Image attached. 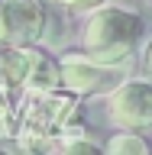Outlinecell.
I'll return each mask as SVG.
<instances>
[{
	"label": "cell",
	"mask_w": 152,
	"mask_h": 155,
	"mask_svg": "<svg viewBox=\"0 0 152 155\" xmlns=\"http://www.w3.org/2000/svg\"><path fill=\"white\" fill-rule=\"evenodd\" d=\"M104 152L110 155H149V139L136 129H117L104 142Z\"/></svg>",
	"instance_id": "ba28073f"
},
{
	"label": "cell",
	"mask_w": 152,
	"mask_h": 155,
	"mask_svg": "<svg viewBox=\"0 0 152 155\" xmlns=\"http://www.w3.org/2000/svg\"><path fill=\"white\" fill-rule=\"evenodd\" d=\"M46 29V3L42 0H0V42L7 45H32Z\"/></svg>",
	"instance_id": "277c9868"
},
{
	"label": "cell",
	"mask_w": 152,
	"mask_h": 155,
	"mask_svg": "<svg viewBox=\"0 0 152 155\" xmlns=\"http://www.w3.org/2000/svg\"><path fill=\"white\" fill-rule=\"evenodd\" d=\"M46 7H68V0H42Z\"/></svg>",
	"instance_id": "7c38bea8"
},
{
	"label": "cell",
	"mask_w": 152,
	"mask_h": 155,
	"mask_svg": "<svg viewBox=\"0 0 152 155\" xmlns=\"http://www.w3.org/2000/svg\"><path fill=\"white\" fill-rule=\"evenodd\" d=\"M0 87L23 94L26 87V48L0 42Z\"/></svg>",
	"instance_id": "52a82bcc"
},
{
	"label": "cell",
	"mask_w": 152,
	"mask_h": 155,
	"mask_svg": "<svg viewBox=\"0 0 152 155\" xmlns=\"http://www.w3.org/2000/svg\"><path fill=\"white\" fill-rule=\"evenodd\" d=\"M62 65V87L78 94L81 100L84 97H97V94H107L110 87L117 84L113 74L120 68H107V65H97L94 58H87L81 48L78 52H68V55L58 58Z\"/></svg>",
	"instance_id": "5b68a950"
},
{
	"label": "cell",
	"mask_w": 152,
	"mask_h": 155,
	"mask_svg": "<svg viewBox=\"0 0 152 155\" xmlns=\"http://www.w3.org/2000/svg\"><path fill=\"white\" fill-rule=\"evenodd\" d=\"M107 116L117 129H152V81L126 78L107 91Z\"/></svg>",
	"instance_id": "3957f363"
},
{
	"label": "cell",
	"mask_w": 152,
	"mask_h": 155,
	"mask_svg": "<svg viewBox=\"0 0 152 155\" xmlns=\"http://www.w3.org/2000/svg\"><path fill=\"white\" fill-rule=\"evenodd\" d=\"M19 116H23V94L0 87V136H16Z\"/></svg>",
	"instance_id": "9c48e42d"
},
{
	"label": "cell",
	"mask_w": 152,
	"mask_h": 155,
	"mask_svg": "<svg viewBox=\"0 0 152 155\" xmlns=\"http://www.w3.org/2000/svg\"><path fill=\"white\" fill-rule=\"evenodd\" d=\"M81 120V97L55 87L46 94H23V116H19V149L23 152H52L55 136H62L71 123Z\"/></svg>",
	"instance_id": "7a4b0ae2"
},
{
	"label": "cell",
	"mask_w": 152,
	"mask_h": 155,
	"mask_svg": "<svg viewBox=\"0 0 152 155\" xmlns=\"http://www.w3.org/2000/svg\"><path fill=\"white\" fill-rule=\"evenodd\" d=\"M23 48H26V87H23V94H46V91L62 87V65H58V58L49 48H42L39 42L23 45Z\"/></svg>",
	"instance_id": "8992f818"
},
{
	"label": "cell",
	"mask_w": 152,
	"mask_h": 155,
	"mask_svg": "<svg viewBox=\"0 0 152 155\" xmlns=\"http://www.w3.org/2000/svg\"><path fill=\"white\" fill-rule=\"evenodd\" d=\"M143 68H146V74H152V36L146 39V45H143Z\"/></svg>",
	"instance_id": "8fae6325"
},
{
	"label": "cell",
	"mask_w": 152,
	"mask_h": 155,
	"mask_svg": "<svg viewBox=\"0 0 152 155\" xmlns=\"http://www.w3.org/2000/svg\"><path fill=\"white\" fill-rule=\"evenodd\" d=\"M146 45V19L130 7L120 3H100L87 10L84 26L78 32V48L87 58H94L97 65L120 68L123 71L143 52Z\"/></svg>",
	"instance_id": "6da1fadb"
},
{
	"label": "cell",
	"mask_w": 152,
	"mask_h": 155,
	"mask_svg": "<svg viewBox=\"0 0 152 155\" xmlns=\"http://www.w3.org/2000/svg\"><path fill=\"white\" fill-rule=\"evenodd\" d=\"M104 0H68V10L71 13H87V10H94V7H100Z\"/></svg>",
	"instance_id": "30bf717a"
}]
</instances>
